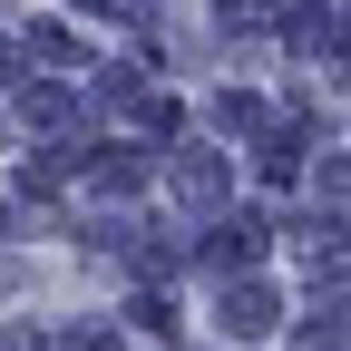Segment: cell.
<instances>
[{
  "label": "cell",
  "instance_id": "cell-1",
  "mask_svg": "<svg viewBox=\"0 0 351 351\" xmlns=\"http://www.w3.org/2000/svg\"><path fill=\"white\" fill-rule=\"evenodd\" d=\"M225 186H234V176H225V156H215V147H176V156H166V195H176V205L215 215V205H225Z\"/></svg>",
  "mask_w": 351,
  "mask_h": 351
},
{
  "label": "cell",
  "instance_id": "cell-2",
  "mask_svg": "<svg viewBox=\"0 0 351 351\" xmlns=\"http://www.w3.org/2000/svg\"><path fill=\"white\" fill-rule=\"evenodd\" d=\"M215 313H225V332H234V341H263V332H283V293H274V283H244V274H234Z\"/></svg>",
  "mask_w": 351,
  "mask_h": 351
},
{
  "label": "cell",
  "instance_id": "cell-3",
  "mask_svg": "<svg viewBox=\"0 0 351 351\" xmlns=\"http://www.w3.org/2000/svg\"><path fill=\"white\" fill-rule=\"evenodd\" d=\"M263 244H274V225H263V215H234L225 234L205 244V263H225V274H244V263H263Z\"/></svg>",
  "mask_w": 351,
  "mask_h": 351
},
{
  "label": "cell",
  "instance_id": "cell-4",
  "mask_svg": "<svg viewBox=\"0 0 351 351\" xmlns=\"http://www.w3.org/2000/svg\"><path fill=\"white\" fill-rule=\"evenodd\" d=\"M20 117L39 127V137H59V127L78 117V98H69V88H29V78H20Z\"/></svg>",
  "mask_w": 351,
  "mask_h": 351
},
{
  "label": "cell",
  "instance_id": "cell-5",
  "mask_svg": "<svg viewBox=\"0 0 351 351\" xmlns=\"http://www.w3.org/2000/svg\"><path fill=\"white\" fill-rule=\"evenodd\" d=\"M88 176H98L108 195H127V186H147V156H137V147H98V156H88Z\"/></svg>",
  "mask_w": 351,
  "mask_h": 351
},
{
  "label": "cell",
  "instance_id": "cell-6",
  "mask_svg": "<svg viewBox=\"0 0 351 351\" xmlns=\"http://www.w3.org/2000/svg\"><path fill=\"white\" fill-rule=\"evenodd\" d=\"M302 156H313V127H283V137H274V147H263V176H293Z\"/></svg>",
  "mask_w": 351,
  "mask_h": 351
},
{
  "label": "cell",
  "instance_id": "cell-7",
  "mask_svg": "<svg viewBox=\"0 0 351 351\" xmlns=\"http://www.w3.org/2000/svg\"><path fill=\"white\" fill-rule=\"evenodd\" d=\"M215 117H225V127H263V98H254V88H225V98H215Z\"/></svg>",
  "mask_w": 351,
  "mask_h": 351
},
{
  "label": "cell",
  "instance_id": "cell-8",
  "mask_svg": "<svg viewBox=\"0 0 351 351\" xmlns=\"http://www.w3.org/2000/svg\"><path fill=\"white\" fill-rule=\"evenodd\" d=\"M215 20H225V29H244V20H274V0H215Z\"/></svg>",
  "mask_w": 351,
  "mask_h": 351
},
{
  "label": "cell",
  "instance_id": "cell-9",
  "mask_svg": "<svg viewBox=\"0 0 351 351\" xmlns=\"http://www.w3.org/2000/svg\"><path fill=\"white\" fill-rule=\"evenodd\" d=\"M293 351H341V322H302V332H293Z\"/></svg>",
  "mask_w": 351,
  "mask_h": 351
},
{
  "label": "cell",
  "instance_id": "cell-10",
  "mask_svg": "<svg viewBox=\"0 0 351 351\" xmlns=\"http://www.w3.org/2000/svg\"><path fill=\"white\" fill-rule=\"evenodd\" d=\"M20 59H29V49H10V39H0V88H20Z\"/></svg>",
  "mask_w": 351,
  "mask_h": 351
},
{
  "label": "cell",
  "instance_id": "cell-11",
  "mask_svg": "<svg viewBox=\"0 0 351 351\" xmlns=\"http://www.w3.org/2000/svg\"><path fill=\"white\" fill-rule=\"evenodd\" d=\"M78 10H108V20H137V0H78Z\"/></svg>",
  "mask_w": 351,
  "mask_h": 351
},
{
  "label": "cell",
  "instance_id": "cell-12",
  "mask_svg": "<svg viewBox=\"0 0 351 351\" xmlns=\"http://www.w3.org/2000/svg\"><path fill=\"white\" fill-rule=\"evenodd\" d=\"M0 225H10V215H0Z\"/></svg>",
  "mask_w": 351,
  "mask_h": 351
}]
</instances>
